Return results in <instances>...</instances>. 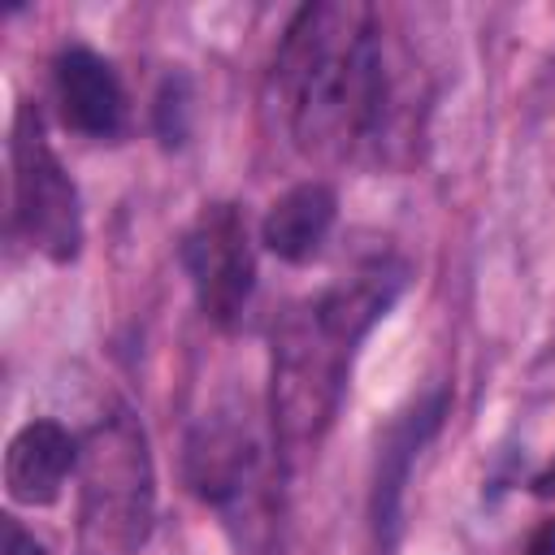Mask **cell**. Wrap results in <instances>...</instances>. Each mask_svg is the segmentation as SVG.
I'll return each mask as SVG.
<instances>
[{
  "label": "cell",
  "instance_id": "obj_1",
  "mask_svg": "<svg viewBox=\"0 0 555 555\" xmlns=\"http://www.w3.org/2000/svg\"><path fill=\"white\" fill-rule=\"evenodd\" d=\"M273 95L299 152L347 156L382 139L390 74L377 13L360 0L304 4L273 61Z\"/></svg>",
  "mask_w": 555,
  "mask_h": 555
},
{
  "label": "cell",
  "instance_id": "obj_2",
  "mask_svg": "<svg viewBox=\"0 0 555 555\" xmlns=\"http://www.w3.org/2000/svg\"><path fill=\"white\" fill-rule=\"evenodd\" d=\"M408 269L377 256L321 295L295 304L273 330V438L286 451L317 447L330 429L360 338L390 312Z\"/></svg>",
  "mask_w": 555,
  "mask_h": 555
},
{
  "label": "cell",
  "instance_id": "obj_3",
  "mask_svg": "<svg viewBox=\"0 0 555 555\" xmlns=\"http://www.w3.org/2000/svg\"><path fill=\"white\" fill-rule=\"evenodd\" d=\"M82 533L104 555H134L156 512V477L147 434L130 412L104 416L78 447Z\"/></svg>",
  "mask_w": 555,
  "mask_h": 555
},
{
  "label": "cell",
  "instance_id": "obj_4",
  "mask_svg": "<svg viewBox=\"0 0 555 555\" xmlns=\"http://www.w3.org/2000/svg\"><path fill=\"white\" fill-rule=\"evenodd\" d=\"M13 221L22 238L48 260L65 264L82 247V208L78 191L43 139V121L30 104L13 121Z\"/></svg>",
  "mask_w": 555,
  "mask_h": 555
},
{
  "label": "cell",
  "instance_id": "obj_5",
  "mask_svg": "<svg viewBox=\"0 0 555 555\" xmlns=\"http://www.w3.org/2000/svg\"><path fill=\"white\" fill-rule=\"evenodd\" d=\"M182 269L199 312L230 330L256 291V243L238 204H204L182 234Z\"/></svg>",
  "mask_w": 555,
  "mask_h": 555
},
{
  "label": "cell",
  "instance_id": "obj_6",
  "mask_svg": "<svg viewBox=\"0 0 555 555\" xmlns=\"http://www.w3.org/2000/svg\"><path fill=\"white\" fill-rule=\"evenodd\" d=\"M260 468L264 438L243 403H217L195 421L186 438V481L204 503L221 512L243 507L247 494L260 486Z\"/></svg>",
  "mask_w": 555,
  "mask_h": 555
},
{
  "label": "cell",
  "instance_id": "obj_7",
  "mask_svg": "<svg viewBox=\"0 0 555 555\" xmlns=\"http://www.w3.org/2000/svg\"><path fill=\"white\" fill-rule=\"evenodd\" d=\"M78 438L56 421H26L4 451V490L22 507H48L61 499L69 473H78Z\"/></svg>",
  "mask_w": 555,
  "mask_h": 555
},
{
  "label": "cell",
  "instance_id": "obj_8",
  "mask_svg": "<svg viewBox=\"0 0 555 555\" xmlns=\"http://www.w3.org/2000/svg\"><path fill=\"white\" fill-rule=\"evenodd\" d=\"M61 121L82 139H113L121 130L126 95L113 65L91 48H65L52 69Z\"/></svg>",
  "mask_w": 555,
  "mask_h": 555
},
{
  "label": "cell",
  "instance_id": "obj_9",
  "mask_svg": "<svg viewBox=\"0 0 555 555\" xmlns=\"http://www.w3.org/2000/svg\"><path fill=\"white\" fill-rule=\"evenodd\" d=\"M334 217H338L334 191L317 178L299 182V186L282 191L269 204V212L260 221V243L286 264H308L325 247V238L334 230Z\"/></svg>",
  "mask_w": 555,
  "mask_h": 555
},
{
  "label": "cell",
  "instance_id": "obj_10",
  "mask_svg": "<svg viewBox=\"0 0 555 555\" xmlns=\"http://www.w3.org/2000/svg\"><path fill=\"white\" fill-rule=\"evenodd\" d=\"M442 412H447V395L438 390V395H429L425 403H416V408L390 429V438H386V447H382V464H377V494H373L377 529H390V525H395V516H399V494H403V486H408V468H412L416 451L425 447V438L438 429Z\"/></svg>",
  "mask_w": 555,
  "mask_h": 555
},
{
  "label": "cell",
  "instance_id": "obj_11",
  "mask_svg": "<svg viewBox=\"0 0 555 555\" xmlns=\"http://www.w3.org/2000/svg\"><path fill=\"white\" fill-rule=\"evenodd\" d=\"M182 113H186L182 78H178V82L169 78V82H165V91H160V100H156V117H160V139H165V143H182V134H186Z\"/></svg>",
  "mask_w": 555,
  "mask_h": 555
},
{
  "label": "cell",
  "instance_id": "obj_12",
  "mask_svg": "<svg viewBox=\"0 0 555 555\" xmlns=\"http://www.w3.org/2000/svg\"><path fill=\"white\" fill-rule=\"evenodd\" d=\"M0 555H43V542L35 533H26L13 516L4 520V551Z\"/></svg>",
  "mask_w": 555,
  "mask_h": 555
},
{
  "label": "cell",
  "instance_id": "obj_13",
  "mask_svg": "<svg viewBox=\"0 0 555 555\" xmlns=\"http://www.w3.org/2000/svg\"><path fill=\"white\" fill-rule=\"evenodd\" d=\"M525 555H555V520H546L542 529H533V538H529Z\"/></svg>",
  "mask_w": 555,
  "mask_h": 555
},
{
  "label": "cell",
  "instance_id": "obj_14",
  "mask_svg": "<svg viewBox=\"0 0 555 555\" xmlns=\"http://www.w3.org/2000/svg\"><path fill=\"white\" fill-rule=\"evenodd\" d=\"M533 490H538V494H555V460H551V468H546V473H538Z\"/></svg>",
  "mask_w": 555,
  "mask_h": 555
}]
</instances>
